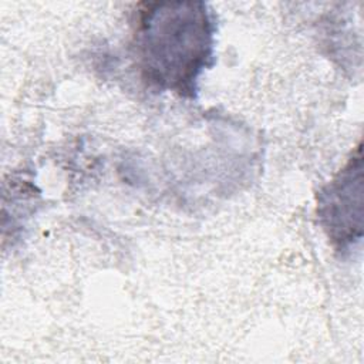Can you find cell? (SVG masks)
Listing matches in <instances>:
<instances>
[{"label": "cell", "instance_id": "obj_2", "mask_svg": "<svg viewBox=\"0 0 364 364\" xmlns=\"http://www.w3.org/2000/svg\"><path fill=\"white\" fill-rule=\"evenodd\" d=\"M317 216L328 239L347 249L361 237L363 156L355 149L343 169L317 193Z\"/></svg>", "mask_w": 364, "mask_h": 364}, {"label": "cell", "instance_id": "obj_1", "mask_svg": "<svg viewBox=\"0 0 364 364\" xmlns=\"http://www.w3.org/2000/svg\"><path fill=\"white\" fill-rule=\"evenodd\" d=\"M215 31L203 1L144 3L134 31L142 78L162 91L195 97L200 74L213 61Z\"/></svg>", "mask_w": 364, "mask_h": 364}]
</instances>
